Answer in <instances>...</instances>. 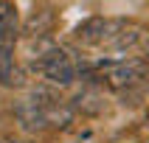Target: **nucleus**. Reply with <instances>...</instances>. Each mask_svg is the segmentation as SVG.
Listing matches in <instances>:
<instances>
[{"label":"nucleus","instance_id":"nucleus-1","mask_svg":"<svg viewBox=\"0 0 149 143\" xmlns=\"http://www.w3.org/2000/svg\"><path fill=\"white\" fill-rule=\"evenodd\" d=\"M25 67H28V73H37L40 79H45V84L59 90V87H70L79 82L82 59L65 45H51L48 50L31 56Z\"/></svg>","mask_w":149,"mask_h":143},{"label":"nucleus","instance_id":"nucleus-2","mask_svg":"<svg viewBox=\"0 0 149 143\" xmlns=\"http://www.w3.org/2000/svg\"><path fill=\"white\" fill-rule=\"evenodd\" d=\"M20 39V17L17 6L8 0H0V62L14 59V48Z\"/></svg>","mask_w":149,"mask_h":143},{"label":"nucleus","instance_id":"nucleus-3","mask_svg":"<svg viewBox=\"0 0 149 143\" xmlns=\"http://www.w3.org/2000/svg\"><path fill=\"white\" fill-rule=\"evenodd\" d=\"M54 25H56V11H54V6H37L31 14L23 20L20 34H23L28 42H45L51 34H54Z\"/></svg>","mask_w":149,"mask_h":143},{"label":"nucleus","instance_id":"nucleus-4","mask_svg":"<svg viewBox=\"0 0 149 143\" xmlns=\"http://www.w3.org/2000/svg\"><path fill=\"white\" fill-rule=\"evenodd\" d=\"M143 34H146V25H143V23H138V20H127V17H124V23H121L118 34L107 42V50H113V53L132 50V48H138V45H141Z\"/></svg>","mask_w":149,"mask_h":143},{"label":"nucleus","instance_id":"nucleus-5","mask_svg":"<svg viewBox=\"0 0 149 143\" xmlns=\"http://www.w3.org/2000/svg\"><path fill=\"white\" fill-rule=\"evenodd\" d=\"M14 118H17V124H20L23 132H42V129H48L45 112H42L37 104H31L28 98L14 101Z\"/></svg>","mask_w":149,"mask_h":143},{"label":"nucleus","instance_id":"nucleus-6","mask_svg":"<svg viewBox=\"0 0 149 143\" xmlns=\"http://www.w3.org/2000/svg\"><path fill=\"white\" fill-rule=\"evenodd\" d=\"M104 28H107V17H87L82 23L73 28V42L76 45H84V48H90V45H101L104 42Z\"/></svg>","mask_w":149,"mask_h":143},{"label":"nucleus","instance_id":"nucleus-7","mask_svg":"<svg viewBox=\"0 0 149 143\" xmlns=\"http://www.w3.org/2000/svg\"><path fill=\"white\" fill-rule=\"evenodd\" d=\"M0 87L3 90H23L28 87V67L8 59V62H0Z\"/></svg>","mask_w":149,"mask_h":143},{"label":"nucleus","instance_id":"nucleus-8","mask_svg":"<svg viewBox=\"0 0 149 143\" xmlns=\"http://www.w3.org/2000/svg\"><path fill=\"white\" fill-rule=\"evenodd\" d=\"M68 104H70V109H73L76 115H79V112H82V115H101V112H104V98H101L96 90H90V87L82 90L79 95H73Z\"/></svg>","mask_w":149,"mask_h":143},{"label":"nucleus","instance_id":"nucleus-9","mask_svg":"<svg viewBox=\"0 0 149 143\" xmlns=\"http://www.w3.org/2000/svg\"><path fill=\"white\" fill-rule=\"evenodd\" d=\"M45 118H48V126H54V129H70L76 121V112L70 109L68 101H59L56 107L45 109Z\"/></svg>","mask_w":149,"mask_h":143},{"label":"nucleus","instance_id":"nucleus-10","mask_svg":"<svg viewBox=\"0 0 149 143\" xmlns=\"http://www.w3.org/2000/svg\"><path fill=\"white\" fill-rule=\"evenodd\" d=\"M141 48H143V53L149 59V28H146V34H143V39H141Z\"/></svg>","mask_w":149,"mask_h":143},{"label":"nucleus","instance_id":"nucleus-11","mask_svg":"<svg viewBox=\"0 0 149 143\" xmlns=\"http://www.w3.org/2000/svg\"><path fill=\"white\" fill-rule=\"evenodd\" d=\"M143 82H149V59H146V70H143Z\"/></svg>","mask_w":149,"mask_h":143},{"label":"nucleus","instance_id":"nucleus-12","mask_svg":"<svg viewBox=\"0 0 149 143\" xmlns=\"http://www.w3.org/2000/svg\"><path fill=\"white\" fill-rule=\"evenodd\" d=\"M14 143H37V140H14Z\"/></svg>","mask_w":149,"mask_h":143},{"label":"nucleus","instance_id":"nucleus-13","mask_svg":"<svg viewBox=\"0 0 149 143\" xmlns=\"http://www.w3.org/2000/svg\"><path fill=\"white\" fill-rule=\"evenodd\" d=\"M0 143H14V140H6V137H0Z\"/></svg>","mask_w":149,"mask_h":143}]
</instances>
